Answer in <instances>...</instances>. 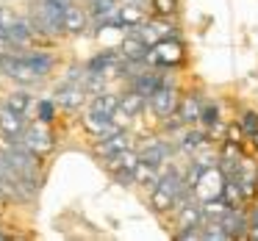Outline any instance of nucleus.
<instances>
[{
    "instance_id": "f257e3e1",
    "label": "nucleus",
    "mask_w": 258,
    "mask_h": 241,
    "mask_svg": "<svg viewBox=\"0 0 258 241\" xmlns=\"http://www.w3.org/2000/svg\"><path fill=\"white\" fill-rule=\"evenodd\" d=\"M225 175L222 169H214V167H206L200 172V178H197V183L191 186V191H195L197 197H200V202H208V200H217V197H222V189H225Z\"/></svg>"
},
{
    "instance_id": "f03ea898",
    "label": "nucleus",
    "mask_w": 258,
    "mask_h": 241,
    "mask_svg": "<svg viewBox=\"0 0 258 241\" xmlns=\"http://www.w3.org/2000/svg\"><path fill=\"white\" fill-rule=\"evenodd\" d=\"M180 58H183L180 45L167 36V39H158L156 45H150V56H147V61L158 64V67H175V64H180Z\"/></svg>"
},
{
    "instance_id": "7ed1b4c3",
    "label": "nucleus",
    "mask_w": 258,
    "mask_h": 241,
    "mask_svg": "<svg viewBox=\"0 0 258 241\" xmlns=\"http://www.w3.org/2000/svg\"><path fill=\"white\" fill-rule=\"evenodd\" d=\"M47 122H39V125H28L23 133V144L28 147V150H34L36 155H42V152H50L53 150V133L45 128Z\"/></svg>"
},
{
    "instance_id": "20e7f679",
    "label": "nucleus",
    "mask_w": 258,
    "mask_h": 241,
    "mask_svg": "<svg viewBox=\"0 0 258 241\" xmlns=\"http://www.w3.org/2000/svg\"><path fill=\"white\" fill-rule=\"evenodd\" d=\"M150 108H153V114L161 117V119L172 117L175 108H178V95H175L172 86H167V84L158 86V89L150 95Z\"/></svg>"
},
{
    "instance_id": "39448f33",
    "label": "nucleus",
    "mask_w": 258,
    "mask_h": 241,
    "mask_svg": "<svg viewBox=\"0 0 258 241\" xmlns=\"http://www.w3.org/2000/svg\"><path fill=\"white\" fill-rule=\"evenodd\" d=\"M25 114L14 111V108H3L0 111V133L6 136V141H23V133H25Z\"/></svg>"
},
{
    "instance_id": "423d86ee",
    "label": "nucleus",
    "mask_w": 258,
    "mask_h": 241,
    "mask_svg": "<svg viewBox=\"0 0 258 241\" xmlns=\"http://www.w3.org/2000/svg\"><path fill=\"white\" fill-rule=\"evenodd\" d=\"M84 97H86V86L81 84V81H75V75L67 84L58 86V92H56L58 106H64V108H78L81 103H84Z\"/></svg>"
},
{
    "instance_id": "0eeeda50",
    "label": "nucleus",
    "mask_w": 258,
    "mask_h": 241,
    "mask_svg": "<svg viewBox=\"0 0 258 241\" xmlns=\"http://www.w3.org/2000/svg\"><path fill=\"white\" fill-rule=\"evenodd\" d=\"M119 53H122L128 61H147L150 56V45L142 39V34H128L119 45Z\"/></svg>"
},
{
    "instance_id": "6e6552de",
    "label": "nucleus",
    "mask_w": 258,
    "mask_h": 241,
    "mask_svg": "<svg viewBox=\"0 0 258 241\" xmlns=\"http://www.w3.org/2000/svg\"><path fill=\"white\" fill-rule=\"evenodd\" d=\"M84 128L89 130L92 136H97V139H106V136L117 133V130H119V125L114 122L111 117H100V114L89 111V114L84 117Z\"/></svg>"
},
{
    "instance_id": "1a4fd4ad",
    "label": "nucleus",
    "mask_w": 258,
    "mask_h": 241,
    "mask_svg": "<svg viewBox=\"0 0 258 241\" xmlns=\"http://www.w3.org/2000/svg\"><path fill=\"white\" fill-rule=\"evenodd\" d=\"M145 23V12L136 3H125L117 6V28H139Z\"/></svg>"
},
{
    "instance_id": "9d476101",
    "label": "nucleus",
    "mask_w": 258,
    "mask_h": 241,
    "mask_svg": "<svg viewBox=\"0 0 258 241\" xmlns=\"http://www.w3.org/2000/svg\"><path fill=\"white\" fill-rule=\"evenodd\" d=\"M128 147H131V136L125 133V130H117V133L106 136V139L97 144V152H100L103 158H111V155H117L119 150H128Z\"/></svg>"
},
{
    "instance_id": "9b49d317",
    "label": "nucleus",
    "mask_w": 258,
    "mask_h": 241,
    "mask_svg": "<svg viewBox=\"0 0 258 241\" xmlns=\"http://www.w3.org/2000/svg\"><path fill=\"white\" fill-rule=\"evenodd\" d=\"M139 161H142L139 152H134L128 147V150H119L117 155L106 158V167L111 169V172H117V169H136V164H139Z\"/></svg>"
},
{
    "instance_id": "f8f14e48",
    "label": "nucleus",
    "mask_w": 258,
    "mask_h": 241,
    "mask_svg": "<svg viewBox=\"0 0 258 241\" xmlns=\"http://www.w3.org/2000/svg\"><path fill=\"white\" fill-rule=\"evenodd\" d=\"M117 108H119V97L100 92V95H95V100H92V108H89V111L100 114V117H114V111H117Z\"/></svg>"
},
{
    "instance_id": "ddd939ff",
    "label": "nucleus",
    "mask_w": 258,
    "mask_h": 241,
    "mask_svg": "<svg viewBox=\"0 0 258 241\" xmlns=\"http://www.w3.org/2000/svg\"><path fill=\"white\" fill-rule=\"evenodd\" d=\"M167 152H169L167 144H161V141H150V144L139 152V158L147 161V164H153V167H161V164L167 161Z\"/></svg>"
},
{
    "instance_id": "4468645a",
    "label": "nucleus",
    "mask_w": 258,
    "mask_h": 241,
    "mask_svg": "<svg viewBox=\"0 0 258 241\" xmlns=\"http://www.w3.org/2000/svg\"><path fill=\"white\" fill-rule=\"evenodd\" d=\"M158 86H161L158 72H139L134 78V92H139V95H145V97H150Z\"/></svg>"
},
{
    "instance_id": "2eb2a0df",
    "label": "nucleus",
    "mask_w": 258,
    "mask_h": 241,
    "mask_svg": "<svg viewBox=\"0 0 258 241\" xmlns=\"http://www.w3.org/2000/svg\"><path fill=\"white\" fill-rule=\"evenodd\" d=\"M86 28V14L78 6H67L64 9V31L70 34H81Z\"/></svg>"
},
{
    "instance_id": "dca6fc26",
    "label": "nucleus",
    "mask_w": 258,
    "mask_h": 241,
    "mask_svg": "<svg viewBox=\"0 0 258 241\" xmlns=\"http://www.w3.org/2000/svg\"><path fill=\"white\" fill-rule=\"evenodd\" d=\"M200 111H203V103L197 100L195 95H189L183 103H180V111H178V117L183 119V125H189V122H197V119H200Z\"/></svg>"
},
{
    "instance_id": "f3484780",
    "label": "nucleus",
    "mask_w": 258,
    "mask_h": 241,
    "mask_svg": "<svg viewBox=\"0 0 258 241\" xmlns=\"http://www.w3.org/2000/svg\"><path fill=\"white\" fill-rule=\"evenodd\" d=\"M134 175H136V183L153 186V189H156L158 180H161V178H158V172H156V167H153V164H147V161H139V164H136Z\"/></svg>"
},
{
    "instance_id": "a211bd4d",
    "label": "nucleus",
    "mask_w": 258,
    "mask_h": 241,
    "mask_svg": "<svg viewBox=\"0 0 258 241\" xmlns=\"http://www.w3.org/2000/svg\"><path fill=\"white\" fill-rule=\"evenodd\" d=\"M150 205H153V211L164 213V211H169V208H175V197L169 194L167 189L156 186V189H153V194H150Z\"/></svg>"
},
{
    "instance_id": "6ab92c4d",
    "label": "nucleus",
    "mask_w": 258,
    "mask_h": 241,
    "mask_svg": "<svg viewBox=\"0 0 258 241\" xmlns=\"http://www.w3.org/2000/svg\"><path fill=\"white\" fill-rule=\"evenodd\" d=\"M203 219L206 216L200 205H180V227H200Z\"/></svg>"
},
{
    "instance_id": "aec40b11",
    "label": "nucleus",
    "mask_w": 258,
    "mask_h": 241,
    "mask_svg": "<svg viewBox=\"0 0 258 241\" xmlns=\"http://www.w3.org/2000/svg\"><path fill=\"white\" fill-rule=\"evenodd\" d=\"M145 100H147V97H145V95H139V92H128V95H125L122 100H119V108H122V111L128 114V117H136V114H139L142 108H145Z\"/></svg>"
},
{
    "instance_id": "412c9836",
    "label": "nucleus",
    "mask_w": 258,
    "mask_h": 241,
    "mask_svg": "<svg viewBox=\"0 0 258 241\" xmlns=\"http://www.w3.org/2000/svg\"><path fill=\"white\" fill-rule=\"evenodd\" d=\"M25 56H28L31 67H34V72L39 75V78H45V75L53 69V58L45 56V53H25Z\"/></svg>"
},
{
    "instance_id": "4be33fe9",
    "label": "nucleus",
    "mask_w": 258,
    "mask_h": 241,
    "mask_svg": "<svg viewBox=\"0 0 258 241\" xmlns=\"http://www.w3.org/2000/svg\"><path fill=\"white\" fill-rule=\"evenodd\" d=\"M6 106L14 108V111H20V114H25L31 108V97L25 95V92H12V95H9V100H6Z\"/></svg>"
},
{
    "instance_id": "5701e85b",
    "label": "nucleus",
    "mask_w": 258,
    "mask_h": 241,
    "mask_svg": "<svg viewBox=\"0 0 258 241\" xmlns=\"http://www.w3.org/2000/svg\"><path fill=\"white\" fill-rule=\"evenodd\" d=\"M17 14L12 12V9H6V6H0V34H12V28H14V23H17Z\"/></svg>"
},
{
    "instance_id": "b1692460",
    "label": "nucleus",
    "mask_w": 258,
    "mask_h": 241,
    "mask_svg": "<svg viewBox=\"0 0 258 241\" xmlns=\"http://www.w3.org/2000/svg\"><path fill=\"white\" fill-rule=\"evenodd\" d=\"M53 114H56V103L53 100H39L36 103V117H39V122H50Z\"/></svg>"
},
{
    "instance_id": "393cba45",
    "label": "nucleus",
    "mask_w": 258,
    "mask_h": 241,
    "mask_svg": "<svg viewBox=\"0 0 258 241\" xmlns=\"http://www.w3.org/2000/svg\"><path fill=\"white\" fill-rule=\"evenodd\" d=\"M203 141H206V136H203L200 130H186V136H183V147H186V150H197Z\"/></svg>"
},
{
    "instance_id": "a878e982",
    "label": "nucleus",
    "mask_w": 258,
    "mask_h": 241,
    "mask_svg": "<svg viewBox=\"0 0 258 241\" xmlns=\"http://www.w3.org/2000/svg\"><path fill=\"white\" fill-rule=\"evenodd\" d=\"M200 119L206 125H217L219 122V108L211 106V103H206V106H203V111H200Z\"/></svg>"
},
{
    "instance_id": "bb28decb",
    "label": "nucleus",
    "mask_w": 258,
    "mask_h": 241,
    "mask_svg": "<svg viewBox=\"0 0 258 241\" xmlns=\"http://www.w3.org/2000/svg\"><path fill=\"white\" fill-rule=\"evenodd\" d=\"M241 128H244L247 133H255V130H258V114L255 111H247L244 117H241Z\"/></svg>"
},
{
    "instance_id": "cd10ccee",
    "label": "nucleus",
    "mask_w": 258,
    "mask_h": 241,
    "mask_svg": "<svg viewBox=\"0 0 258 241\" xmlns=\"http://www.w3.org/2000/svg\"><path fill=\"white\" fill-rule=\"evenodd\" d=\"M178 238H180V241H189V238H200V230H197V227H183V230H180V233H178Z\"/></svg>"
},
{
    "instance_id": "c85d7f7f",
    "label": "nucleus",
    "mask_w": 258,
    "mask_h": 241,
    "mask_svg": "<svg viewBox=\"0 0 258 241\" xmlns=\"http://www.w3.org/2000/svg\"><path fill=\"white\" fill-rule=\"evenodd\" d=\"M153 3H156V9H158L161 14H169V12H172V0H153Z\"/></svg>"
},
{
    "instance_id": "c756f323",
    "label": "nucleus",
    "mask_w": 258,
    "mask_h": 241,
    "mask_svg": "<svg viewBox=\"0 0 258 241\" xmlns=\"http://www.w3.org/2000/svg\"><path fill=\"white\" fill-rule=\"evenodd\" d=\"M239 139H241V128H236V125H233V128L228 130V141H236V144H239Z\"/></svg>"
},
{
    "instance_id": "7c9ffc66",
    "label": "nucleus",
    "mask_w": 258,
    "mask_h": 241,
    "mask_svg": "<svg viewBox=\"0 0 258 241\" xmlns=\"http://www.w3.org/2000/svg\"><path fill=\"white\" fill-rule=\"evenodd\" d=\"M250 139H252V147L258 150V130H255V133H250Z\"/></svg>"
},
{
    "instance_id": "2f4dec72",
    "label": "nucleus",
    "mask_w": 258,
    "mask_h": 241,
    "mask_svg": "<svg viewBox=\"0 0 258 241\" xmlns=\"http://www.w3.org/2000/svg\"><path fill=\"white\" fill-rule=\"evenodd\" d=\"M3 238H6V235H3V233H0V241H3Z\"/></svg>"
}]
</instances>
